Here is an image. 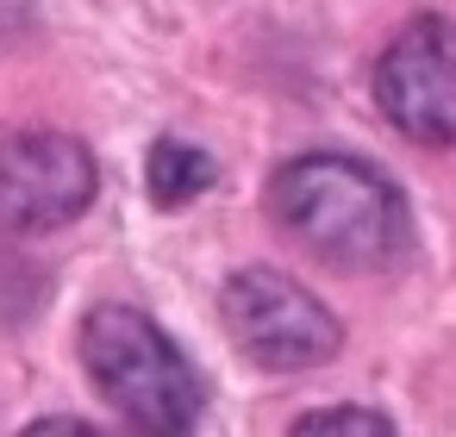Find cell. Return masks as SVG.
<instances>
[{"mask_svg": "<svg viewBox=\"0 0 456 437\" xmlns=\"http://www.w3.org/2000/svg\"><path fill=\"white\" fill-rule=\"evenodd\" d=\"M269 213L331 269H387L406 250V200L362 157L313 150L275 169Z\"/></svg>", "mask_w": 456, "mask_h": 437, "instance_id": "cell-1", "label": "cell"}, {"mask_svg": "<svg viewBox=\"0 0 456 437\" xmlns=\"http://www.w3.org/2000/svg\"><path fill=\"white\" fill-rule=\"evenodd\" d=\"M82 356H88V375L101 381V393L144 437H182L207 406L194 362L138 306H94L82 325Z\"/></svg>", "mask_w": 456, "mask_h": 437, "instance_id": "cell-2", "label": "cell"}, {"mask_svg": "<svg viewBox=\"0 0 456 437\" xmlns=\"http://www.w3.org/2000/svg\"><path fill=\"white\" fill-rule=\"evenodd\" d=\"M219 312L232 344L256 362V368H319L338 356L344 325L331 319L325 300H313L294 275L281 269H238L219 287Z\"/></svg>", "mask_w": 456, "mask_h": 437, "instance_id": "cell-3", "label": "cell"}, {"mask_svg": "<svg viewBox=\"0 0 456 437\" xmlns=\"http://www.w3.org/2000/svg\"><path fill=\"white\" fill-rule=\"evenodd\" d=\"M375 107L419 144H456V26L425 13L375 57Z\"/></svg>", "mask_w": 456, "mask_h": 437, "instance_id": "cell-4", "label": "cell"}, {"mask_svg": "<svg viewBox=\"0 0 456 437\" xmlns=\"http://www.w3.org/2000/svg\"><path fill=\"white\" fill-rule=\"evenodd\" d=\"M101 169L88 144L63 132H0V225L13 231H57L88 213Z\"/></svg>", "mask_w": 456, "mask_h": 437, "instance_id": "cell-5", "label": "cell"}, {"mask_svg": "<svg viewBox=\"0 0 456 437\" xmlns=\"http://www.w3.org/2000/svg\"><path fill=\"white\" fill-rule=\"evenodd\" d=\"M144 188L157 206H188L194 194L213 188V157L188 138H157L144 157Z\"/></svg>", "mask_w": 456, "mask_h": 437, "instance_id": "cell-6", "label": "cell"}, {"mask_svg": "<svg viewBox=\"0 0 456 437\" xmlns=\"http://www.w3.org/2000/svg\"><path fill=\"white\" fill-rule=\"evenodd\" d=\"M294 437H394V425L369 406H325V412H306Z\"/></svg>", "mask_w": 456, "mask_h": 437, "instance_id": "cell-7", "label": "cell"}, {"mask_svg": "<svg viewBox=\"0 0 456 437\" xmlns=\"http://www.w3.org/2000/svg\"><path fill=\"white\" fill-rule=\"evenodd\" d=\"M26 437H101V431H88L82 418H38Z\"/></svg>", "mask_w": 456, "mask_h": 437, "instance_id": "cell-8", "label": "cell"}]
</instances>
